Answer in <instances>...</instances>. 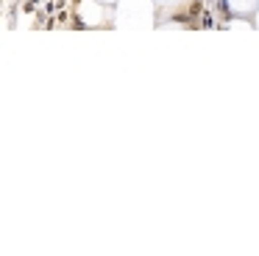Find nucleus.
Masks as SVG:
<instances>
[{"label":"nucleus","instance_id":"obj_1","mask_svg":"<svg viewBox=\"0 0 259 256\" xmlns=\"http://www.w3.org/2000/svg\"><path fill=\"white\" fill-rule=\"evenodd\" d=\"M226 3V9L231 11V14H253V11H256V6H259V0H223Z\"/></svg>","mask_w":259,"mask_h":256},{"label":"nucleus","instance_id":"obj_2","mask_svg":"<svg viewBox=\"0 0 259 256\" xmlns=\"http://www.w3.org/2000/svg\"><path fill=\"white\" fill-rule=\"evenodd\" d=\"M162 3H170V9H176V6L181 3V0H162Z\"/></svg>","mask_w":259,"mask_h":256},{"label":"nucleus","instance_id":"obj_3","mask_svg":"<svg viewBox=\"0 0 259 256\" xmlns=\"http://www.w3.org/2000/svg\"><path fill=\"white\" fill-rule=\"evenodd\" d=\"M103 3H114V0H103Z\"/></svg>","mask_w":259,"mask_h":256}]
</instances>
